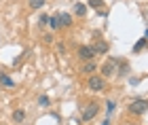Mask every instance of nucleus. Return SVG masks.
I'll return each instance as SVG.
<instances>
[{"instance_id": "nucleus-21", "label": "nucleus", "mask_w": 148, "mask_h": 125, "mask_svg": "<svg viewBox=\"0 0 148 125\" xmlns=\"http://www.w3.org/2000/svg\"><path fill=\"white\" fill-rule=\"evenodd\" d=\"M102 125H110V119H104V123Z\"/></svg>"}, {"instance_id": "nucleus-9", "label": "nucleus", "mask_w": 148, "mask_h": 125, "mask_svg": "<svg viewBox=\"0 0 148 125\" xmlns=\"http://www.w3.org/2000/svg\"><path fill=\"white\" fill-rule=\"evenodd\" d=\"M57 17H59V25H64V28H70L72 25V17L68 13H62V15H57Z\"/></svg>"}, {"instance_id": "nucleus-12", "label": "nucleus", "mask_w": 148, "mask_h": 125, "mask_svg": "<svg viewBox=\"0 0 148 125\" xmlns=\"http://www.w3.org/2000/svg\"><path fill=\"white\" fill-rule=\"evenodd\" d=\"M89 6L95 11H104V0H89Z\"/></svg>"}, {"instance_id": "nucleus-1", "label": "nucleus", "mask_w": 148, "mask_h": 125, "mask_svg": "<svg viewBox=\"0 0 148 125\" xmlns=\"http://www.w3.org/2000/svg\"><path fill=\"white\" fill-rule=\"evenodd\" d=\"M146 110H148V100H133L129 106H127V113H129V115H136V117H138V115H144Z\"/></svg>"}, {"instance_id": "nucleus-18", "label": "nucleus", "mask_w": 148, "mask_h": 125, "mask_svg": "<svg viewBox=\"0 0 148 125\" xmlns=\"http://www.w3.org/2000/svg\"><path fill=\"white\" fill-rule=\"evenodd\" d=\"M114 108H116V102H112V100L106 102V110H108V115H112V113H114Z\"/></svg>"}, {"instance_id": "nucleus-7", "label": "nucleus", "mask_w": 148, "mask_h": 125, "mask_svg": "<svg viewBox=\"0 0 148 125\" xmlns=\"http://www.w3.org/2000/svg\"><path fill=\"white\" fill-rule=\"evenodd\" d=\"M95 70H97V64H95V60H87L85 62V66H83V72L85 74H95Z\"/></svg>"}, {"instance_id": "nucleus-6", "label": "nucleus", "mask_w": 148, "mask_h": 125, "mask_svg": "<svg viewBox=\"0 0 148 125\" xmlns=\"http://www.w3.org/2000/svg\"><path fill=\"white\" fill-rule=\"evenodd\" d=\"M91 49H93V53L95 55H104V53H108V45H106L104 41H99L95 45H91Z\"/></svg>"}, {"instance_id": "nucleus-15", "label": "nucleus", "mask_w": 148, "mask_h": 125, "mask_svg": "<svg viewBox=\"0 0 148 125\" xmlns=\"http://www.w3.org/2000/svg\"><path fill=\"white\" fill-rule=\"evenodd\" d=\"M49 25H51V30H59L62 25H59V17H49Z\"/></svg>"}, {"instance_id": "nucleus-13", "label": "nucleus", "mask_w": 148, "mask_h": 125, "mask_svg": "<svg viewBox=\"0 0 148 125\" xmlns=\"http://www.w3.org/2000/svg\"><path fill=\"white\" fill-rule=\"evenodd\" d=\"M144 47H146V36H144V38H140V41H138L136 45H133V53H138V51H142Z\"/></svg>"}, {"instance_id": "nucleus-14", "label": "nucleus", "mask_w": 148, "mask_h": 125, "mask_svg": "<svg viewBox=\"0 0 148 125\" xmlns=\"http://www.w3.org/2000/svg\"><path fill=\"white\" fill-rule=\"evenodd\" d=\"M25 119V113H23V110H15V113H13V121H15V123H21Z\"/></svg>"}, {"instance_id": "nucleus-5", "label": "nucleus", "mask_w": 148, "mask_h": 125, "mask_svg": "<svg viewBox=\"0 0 148 125\" xmlns=\"http://www.w3.org/2000/svg\"><path fill=\"white\" fill-rule=\"evenodd\" d=\"M97 104H87V106H85V110H83V119L85 121H91L93 119V117H95L97 115Z\"/></svg>"}, {"instance_id": "nucleus-19", "label": "nucleus", "mask_w": 148, "mask_h": 125, "mask_svg": "<svg viewBox=\"0 0 148 125\" xmlns=\"http://www.w3.org/2000/svg\"><path fill=\"white\" fill-rule=\"evenodd\" d=\"M38 104H40V106H49V104H51V100H49L47 95H40V98H38Z\"/></svg>"}, {"instance_id": "nucleus-8", "label": "nucleus", "mask_w": 148, "mask_h": 125, "mask_svg": "<svg viewBox=\"0 0 148 125\" xmlns=\"http://www.w3.org/2000/svg\"><path fill=\"white\" fill-rule=\"evenodd\" d=\"M0 85H4V87H15V81H13V78L6 74V72H0Z\"/></svg>"}, {"instance_id": "nucleus-2", "label": "nucleus", "mask_w": 148, "mask_h": 125, "mask_svg": "<svg viewBox=\"0 0 148 125\" xmlns=\"http://www.w3.org/2000/svg\"><path fill=\"white\" fill-rule=\"evenodd\" d=\"M87 87H89L91 91H95V93L104 91V89H106V81H104V76H95V74H91V76H89V81H87Z\"/></svg>"}, {"instance_id": "nucleus-22", "label": "nucleus", "mask_w": 148, "mask_h": 125, "mask_svg": "<svg viewBox=\"0 0 148 125\" xmlns=\"http://www.w3.org/2000/svg\"><path fill=\"white\" fill-rule=\"evenodd\" d=\"M144 36H148V30H146V34H144Z\"/></svg>"}, {"instance_id": "nucleus-3", "label": "nucleus", "mask_w": 148, "mask_h": 125, "mask_svg": "<svg viewBox=\"0 0 148 125\" xmlns=\"http://www.w3.org/2000/svg\"><path fill=\"white\" fill-rule=\"evenodd\" d=\"M116 64H119V60H108L102 66V76L104 78H110L114 72H116Z\"/></svg>"}, {"instance_id": "nucleus-17", "label": "nucleus", "mask_w": 148, "mask_h": 125, "mask_svg": "<svg viewBox=\"0 0 148 125\" xmlns=\"http://www.w3.org/2000/svg\"><path fill=\"white\" fill-rule=\"evenodd\" d=\"M38 25H40V28L49 25V15H40V17H38Z\"/></svg>"}, {"instance_id": "nucleus-11", "label": "nucleus", "mask_w": 148, "mask_h": 125, "mask_svg": "<svg viewBox=\"0 0 148 125\" xmlns=\"http://www.w3.org/2000/svg\"><path fill=\"white\" fill-rule=\"evenodd\" d=\"M28 4H30V9H42V6L47 4V0H28Z\"/></svg>"}, {"instance_id": "nucleus-20", "label": "nucleus", "mask_w": 148, "mask_h": 125, "mask_svg": "<svg viewBox=\"0 0 148 125\" xmlns=\"http://www.w3.org/2000/svg\"><path fill=\"white\" fill-rule=\"evenodd\" d=\"M53 38H55L53 34H45V43H49V45H51V43H53Z\"/></svg>"}, {"instance_id": "nucleus-4", "label": "nucleus", "mask_w": 148, "mask_h": 125, "mask_svg": "<svg viewBox=\"0 0 148 125\" xmlns=\"http://www.w3.org/2000/svg\"><path fill=\"white\" fill-rule=\"evenodd\" d=\"M78 57L80 60H93L95 57V53H93V49H91V45H80L78 47Z\"/></svg>"}, {"instance_id": "nucleus-10", "label": "nucleus", "mask_w": 148, "mask_h": 125, "mask_svg": "<svg viewBox=\"0 0 148 125\" xmlns=\"http://www.w3.org/2000/svg\"><path fill=\"white\" fill-rule=\"evenodd\" d=\"M74 13H76L78 17H83L85 13H87V4L85 2H76V4H74Z\"/></svg>"}, {"instance_id": "nucleus-16", "label": "nucleus", "mask_w": 148, "mask_h": 125, "mask_svg": "<svg viewBox=\"0 0 148 125\" xmlns=\"http://www.w3.org/2000/svg\"><path fill=\"white\" fill-rule=\"evenodd\" d=\"M119 64H121V70H119V76H127V74H129V66H127L125 62H121V60H119Z\"/></svg>"}]
</instances>
